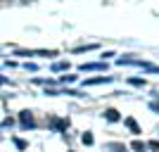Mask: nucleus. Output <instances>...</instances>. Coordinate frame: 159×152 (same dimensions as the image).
I'll list each match as a JSON object with an SVG mask.
<instances>
[{
	"mask_svg": "<svg viewBox=\"0 0 159 152\" xmlns=\"http://www.w3.org/2000/svg\"><path fill=\"white\" fill-rule=\"evenodd\" d=\"M21 124H24V126H33V119L29 117V112H24V114H21Z\"/></svg>",
	"mask_w": 159,
	"mask_h": 152,
	"instance_id": "1",
	"label": "nucleus"
},
{
	"mask_svg": "<svg viewBox=\"0 0 159 152\" xmlns=\"http://www.w3.org/2000/svg\"><path fill=\"white\" fill-rule=\"evenodd\" d=\"M107 119H109V121H116V119H119V114L114 112V109H109V112H107Z\"/></svg>",
	"mask_w": 159,
	"mask_h": 152,
	"instance_id": "2",
	"label": "nucleus"
},
{
	"mask_svg": "<svg viewBox=\"0 0 159 152\" xmlns=\"http://www.w3.org/2000/svg\"><path fill=\"white\" fill-rule=\"evenodd\" d=\"M83 143H86V145H90V143H93V136H90V133H83Z\"/></svg>",
	"mask_w": 159,
	"mask_h": 152,
	"instance_id": "3",
	"label": "nucleus"
},
{
	"mask_svg": "<svg viewBox=\"0 0 159 152\" xmlns=\"http://www.w3.org/2000/svg\"><path fill=\"white\" fill-rule=\"evenodd\" d=\"M133 150H138V152H143V150H145V145H143V143H133Z\"/></svg>",
	"mask_w": 159,
	"mask_h": 152,
	"instance_id": "4",
	"label": "nucleus"
}]
</instances>
